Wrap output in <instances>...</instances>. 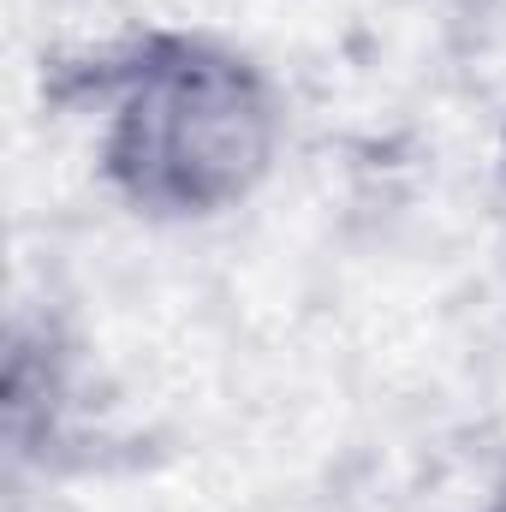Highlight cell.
I'll use <instances>...</instances> for the list:
<instances>
[{
    "label": "cell",
    "instance_id": "cell-3",
    "mask_svg": "<svg viewBox=\"0 0 506 512\" xmlns=\"http://www.w3.org/2000/svg\"><path fill=\"white\" fill-rule=\"evenodd\" d=\"M483 512H506V477H501V489L489 495V507H483Z\"/></svg>",
    "mask_w": 506,
    "mask_h": 512
},
{
    "label": "cell",
    "instance_id": "cell-4",
    "mask_svg": "<svg viewBox=\"0 0 506 512\" xmlns=\"http://www.w3.org/2000/svg\"><path fill=\"white\" fill-rule=\"evenodd\" d=\"M501 179H506V126H501Z\"/></svg>",
    "mask_w": 506,
    "mask_h": 512
},
{
    "label": "cell",
    "instance_id": "cell-2",
    "mask_svg": "<svg viewBox=\"0 0 506 512\" xmlns=\"http://www.w3.org/2000/svg\"><path fill=\"white\" fill-rule=\"evenodd\" d=\"M72 405V346L54 322H12L6 334V459L30 465L60 447V423Z\"/></svg>",
    "mask_w": 506,
    "mask_h": 512
},
{
    "label": "cell",
    "instance_id": "cell-1",
    "mask_svg": "<svg viewBox=\"0 0 506 512\" xmlns=\"http://www.w3.org/2000/svg\"><path fill=\"white\" fill-rule=\"evenodd\" d=\"M48 96L108 102L102 179L149 221H215L280 161L286 114L268 72L215 36L143 30L90 60H54Z\"/></svg>",
    "mask_w": 506,
    "mask_h": 512
}]
</instances>
